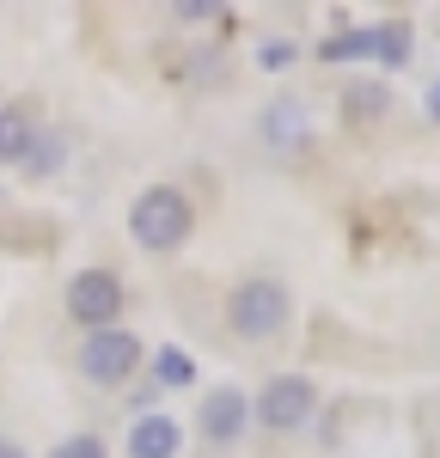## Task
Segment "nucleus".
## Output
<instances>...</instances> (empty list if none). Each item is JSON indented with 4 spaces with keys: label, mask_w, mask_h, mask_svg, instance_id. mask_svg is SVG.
Masks as SVG:
<instances>
[{
    "label": "nucleus",
    "mask_w": 440,
    "mask_h": 458,
    "mask_svg": "<svg viewBox=\"0 0 440 458\" xmlns=\"http://www.w3.org/2000/svg\"><path fill=\"white\" fill-rule=\"evenodd\" d=\"M196 233V208H190V196L172 190V183H147L141 196H135V208H129V239L153 257H172Z\"/></svg>",
    "instance_id": "f257e3e1"
},
{
    "label": "nucleus",
    "mask_w": 440,
    "mask_h": 458,
    "mask_svg": "<svg viewBox=\"0 0 440 458\" xmlns=\"http://www.w3.org/2000/svg\"><path fill=\"white\" fill-rule=\"evenodd\" d=\"M288 318H293V300L275 276H251V282H239L226 293V324H233L239 343H269V336H282Z\"/></svg>",
    "instance_id": "f03ea898"
},
{
    "label": "nucleus",
    "mask_w": 440,
    "mask_h": 458,
    "mask_svg": "<svg viewBox=\"0 0 440 458\" xmlns=\"http://www.w3.org/2000/svg\"><path fill=\"white\" fill-rule=\"evenodd\" d=\"M147 360L141 336H129V330H86V343H80V373L92 379V386H123V379H135V367Z\"/></svg>",
    "instance_id": "7ed1b4c3"
},
{
    "label": "nucleus",
    "mask_w": 440,
    "mask_h": 458,
    "mask_svg": "<svg viewBox=\"0 0 440 458\" xmlns=\"http://www.w3.org/2000/svg\"><path fill=\"white\" fill-rule=\"evenodd\" d=\"M312 410H318V386L312 379H300V373H282V379H269L263 397H257V422L269 428V434H293V428L312 422Z\"/></svg>",
    "instance_id": "20e7f679"
},
{
    "label": "nucleus",
    "mask_w": 440,
    "mask_h": 458,
    "mask_svg": "<svg viewBox=\"0 0 440 458\" xmlns=\"http://www.w3.org/2000/svg\"><path fill=\"white\" fill-rule=\"evenodd\" d=\"M68 318L86 330H110L123 318V282L110 269H80L68 282Z\"/></svg>",
    "instance_id": "39448f33"
},
{
    "label": "nucleus",
    "mask_w": 440,
    "mask_h": 458,
    "mask_svg": "<svg viewBox=\"0 0 440 458\" xmlns=\"http://www.w3.org/2000/svg\"><path fill=\"white\" fill-rule=\"evenodd\" d=\"M245 428H251V397H245L239 386H215L208 397H202V440L233 446Z\"/></svg>",
    "instance_id": "423d86ee"
},
{
    "label": "nucleus",
    "mask_w": 440,
    "mask_h": 458,
    "mask_svg": "<svg viewBox=\"0 0 440 458\" xmlns=\"http://www.w3.org/2000/svg\"><path fill=\"white\" fill-rule=\"evenodd\" d=\"M178 446H183V428L159 410L129 428V458H178Z\"/></svg>",
    "instance_id": "0eeeda50"
},
{
    "label": "nucleus",
    "mask_w": 440,
    "mask_h": 458,
    "mask_svg": "<svg viewBox=\"0 0 440 458\" xmlns=\"http://www.w3.org/2000/svg\"><path fill=\"white\" fill-rule=\"evenodd\" d=\"M306 105L300 98H275V105L263 110V141L282 147V153H293V147H306Z\"/></svg>",
    "instance_id": "6e6552de"
},
{
    "label": "nucleus",
    "mask_w": 440,
    "mask_h": 458,
    "mask_svg": "<svg viewBox=\"0 0 440 458\" xmlns=\"http://www.w3.org/2000/svg\"><path fill=\"white\" fill-rule=\"evenodd\" d=\"M385 105H392V98H385V86H379V80H361V86H349V92H343V116H349V123H379Z\"/></svg>",
    "instance_id": "1a4fd4ad"
},
{
    "label": "nucleus",
    "mask_w": 440,
    "mask_h": 458,
    "mask_svg": "<svg viewBox=\"0 0 440 458\" xmlns=\"http://www.w3.org/2000/svg\"><path fill=\"white\" fill-rule=\"evenodd\" d=\"M31 123L25 110H0V165H25V147H31Z\"/></svg>",
    "instance_id": "9d476101"
},
{
    "label": "nucleus",
    "mask_w": 440,
    "mask_h": 458,
    "mask_svg": "<svg viewBox=\"0 0 440 458\" xmlns=\"http://www.w3.org/2000/svg\"><path fill=\"white\" fill-rule=\"evenodd\" d=\"M325 62H373V25L325 37Z\"/></svg>",
    "instance_id": "9b49d317"
},
{
    "label": "nucleus",
    "mask_w": 440,
    "mask_h": 458,
    "mask_svg": "<svg viewBox=\"0 0 440 458\" xmlns=\"http://www.w3.org/2000/svg\"><path fill=\"white\" fill-rule=\"evenodd\" d=\"M153 379L178 391V386H190V379H196V360H190L183 349H172V343H165V349H153Z\"/></svg>",
    "instance_id": "f8f14e48"
},
{
    "label": "nucleus",
    "mask_w": 440,
    "mask_h": 458,
    "mask_svg": "<svg viewBox=\"0 0 440 458\" xmlns=\"http://www.w3.org/2000/svg\"><path fill=\"white\" fill-rule=\"evenodd\" d=\"M373 62L403 68L410 62V25H373Z\"/></svg>",
    "instance_id": "ddd939ff"
},
{
    "label": "nucleus",
    "mask_w": 440,
    "mask_h": 458,
    "mask_svg": "<svg viewBox=\"0 0 440 458\" xmlns=\"http://www.w3.org/2000/svg\"><path fill=\"white\" fill-rule=\"evenodd\" d=\"M62 153H68V147L55 141V135H31V147H25V172H31V177H49L55 165H62Z\"/></svg>",
    "instance_id": "4468645a"
},
{
    "label": "nucleus",
    "mask_w": 440,
    "mask_h": 458,
    "mask_svg": "<svg viewBox=\"0 0 440 458\" xmlns=\"http://www.w3.org/2000/svg\"><path fill=\"white\" fill-rule=\"evenodd\" d=\"M49 458H110V453H105V440H98V434H68Z\"/></svg>",
    "instance_id": "2eb2a0df"
},
{
    "label": "nucleus",
    "mask_w": 440,
    "mask_h": 458,
    "mask_svg": "<svg viewBox=\"0 0 440 458\" xmlns=\"http://www.w3.org/2000/svg\"><path fill=\"white\" fill-rule=\"evenodd\" d=\"M263 62H269V68H288L293 49H288V43H269V49H263Z\"/></svg>",
    "instance_id": "dca6fc26"
},
{
    "label": "nucleus",
    "mask_w": 440,
    "mask_h": 458,
    "mask_svg": "<svg viewBox=\"0 0 440 458\" xmlns=\"http://www.w3.org/2000/svg\"><path fill=\"white\" fill-rule=\"evenodd\" d=\"M422 110H428V123H440V80H428V92H422Z\"/></svg>",
    "instance_id": "f3484780"
},
{
    "label": "nucleus",
    "mask_w": 440,
    "mask_h": 458,
    "mask_svg": "<svg viewBox=\"0 0 440 458\" xmlns=\"http://www.w3.org/2000/svg\"><path fill=\"white\" fill-rule=\"evenodd\" d=\"M0 458H25V453H19V446H13V440H0Z\"/></svg>",
    "instance_id": "a211bd4d"
}]
</instances>
